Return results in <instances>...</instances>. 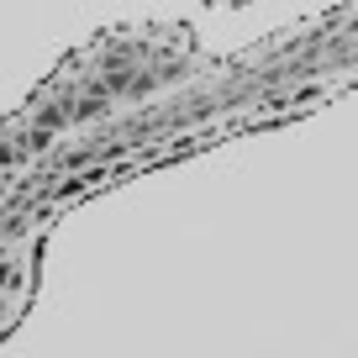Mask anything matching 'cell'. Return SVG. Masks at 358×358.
<instances>
[{
    "mask_svg": "<svg viewBox=\"0 0 358 358\" xmlns=\"http://www.w3.org/2000/svg\"><path fill=\"white\" fill-rule=\"evenodd\" d=\"M201 6H248V0H201Z\"/></svg>",
    "mask_w": 358,
    "mask_h": 358,
    "instance_id": "1",
    "label": "cell"
}]
</instances>
